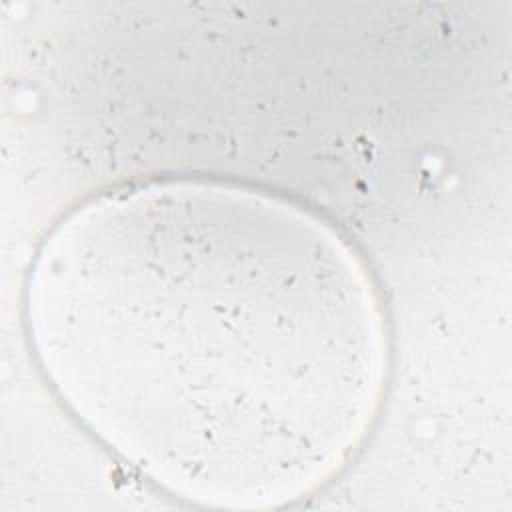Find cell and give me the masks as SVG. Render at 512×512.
Instances as JSON below:
<instances>
[{"instance_id":"obj_1","label":"cell","mask_w":512,"mask_h":512,"mask_svg":"<svg viewBox=\"0 0 512 512\" xmlns=\"http://www.w3.org/2000/svg\"><path fill=\"white\" fill-rule=\"evenodd\" d=\"M34 332L110 440L190 472L338 454L378 378V322L336 238L284 204L174 184L102 200L46 248Z\"/></svg>"}]
</instances>
